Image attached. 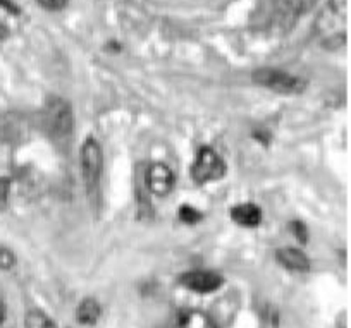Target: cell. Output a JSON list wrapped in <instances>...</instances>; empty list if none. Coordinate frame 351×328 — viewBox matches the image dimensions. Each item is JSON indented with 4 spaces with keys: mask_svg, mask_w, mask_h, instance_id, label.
<instances>
[{
    "mask_svg": "<svg viewBox=\"0 0 351 328\" xmlns=\"http://www.w3.org/2000/svg\"><path fill=\"white\" fill-rule=\"evenodd\" d=\"M26 328H56V323L42 311H29L25 320Z\"/></svg>",
    "mask_w": 351,
    "mask_h": 328,
    "instance_id": "12",
    "label": "cell"
},
{
    "mask_svg": "<svg viewBox=\"0 0 351 328\" xmlns=\"http://www.w3.org/2000/svg\"><path fill=\"white\" fill-rule=\"evenodd\" d=\"M276 258L285 268L293 270V272H306L310 268V260L302 249L295 248H282L278 249Z\"/></svg>",
    "mask_w": 351,
    "mask_h": 328,
    "instance_id": "8",
    "label": "cell"
},
{
    "mask_svg": "<svg viewBox=\"0 0 351 328\" xmlns=\"http://www.w3.org/2000/svg\"><path fill=\"white\" fill-rule=\"evenodd\" d=\"M40 8H43L45 11H62L67 5V0H36Z\"/></svg>",
    "mask_w": 351,
    "mask_h": 328,
    "instance_id": "15",
    "label": "cell"
},
{
    "mask_svg": "<svg viewBox=\"0 0 351 328\" xmlns=\"http://www.w3.org/2000/svg\"><path fill=\"white\" fill-rule=\"evenodd\" d=\"M81 175L88 192H97L100 184V175L104 168V155L99 141L95 138H86L81 147Z\"/></svg>",
    "mask_w": 351,
    "mask_h": 328,
    "instance_id": "4",
    "label": "cell"
},
{
    "mask_svg": "<svg viewBox=\"0 0 351 328\" xmlns=\"http://www.w3.org/2000/svg\"><path fill=\"white\" fill-rule=\"evenodd\" d=\"M226 175V162L217 151L210 147H204L198 150L197 158L191 167V177L198 184H208V182L219 181Z\"/></svg>",
    "mask_w": 351,
    "mask_h": 328,
    "instance_id": "5",
    "label": "cell"
},
{
    "mask_svg": "<svg viewBox=\"0 0 351 328\" xmlns=\"http://www.w3.org/2000/svg\"><path fill=\"white\" fill-rule=\"evenodd\" d=\"M253 81L260 84V86L281 94H298L306 88L305 79L285 73L281 69H272V67H260V69H256L253 73Z\"/></svg>",
    "mask_w": 351,
    "mask_h": 328,
    "instance_id": "3",
    "label": "cell"
},
{
    "mask_svg": "<svg viewBox=\"0 0 351 328\" xmlns=\"http://www.w3.org/2000/svg\"><path fill=\"white\" fill-rule=\"evenodd\" d=\"M222 282H224V279L212 270H191V272L183 273L180 277L181 286L200 294L214 292L222 286Z\"/></svg>",
    "mask_w": 351,
    "mask_h": 328,
    "instance_id": "6",
    "label": "cell"
},
{
    "mask_svg": "<svg viewBox=\"0 0 351 328\" xmlns=\"http://www.w3.org/2000/svg\"><path fill=\"white\" fill-rule=\"evenodd\" d=\"M9 35H11V31H9V28H8V26H5V23L0 21V42L8 38Z\"/></svg>",
    "mask_w": 351,
    "mask_h": 328,
    "instance_id": "19",
    "label": "cell"
},
{
    "mask_svg": "<svg viewBox=\"0 0 351 328\" xmlns=\"http://www.w3.org/2000/svg\"><path fill=\"white\" fill-rule=\"evenodd\" d=\"M315 4L317 0H267L256 12L255 26L271 33H285Z\"/></svg>",
    "mask_w": 351,
    "mask_h": 328,
    "instance_id": "1",
    "label": "cell"
},
{
    "mask_svg": "<svg viewBox=\"0 0 351 328\" xmlns=\"http://www.w3.org/2000/svg\"><path fill=\"white\" fill-rule=\"evenodd\" d=\"M289 229H291V232L296 236V239H298V241L306 242L308 232H306V227H305V224H303V222H300V220L291 222V224H289Z\"/></svg>",
    "mask_w": 351,
    "mask_h": 328,
    "instance_id": "17",
    "label": "cell"
},
{
    "mask_svg": "<svg viewBox=\"0 0 351 328\" xmlns=\"http://www.w3.org/2000/svg\"><path fill=\"white\" fill-rule=\"evenodd\" d=\"M14 263H16L14 255H12L8 248H0V268L9 270L14 266Z\"/></svg>",
    "mask_w": 351,
    "mask_h": 328,
    "instance_id": "16",
    "label": "cell"
},
{
    "mask_svg": "<svg viewBox=\"0 0 351 328\" xmlns=\"http://www.w3.org/2000/svg\"><path fill=\"white\" fill-rule=\"evenodd\" d=\"M0 8L4 9V11H8L9 14H14V16H18L19 12H21V9H19L12 0H0Z\"/></svg>",
    "mask_w": 351,
    "mask_h": 328,
    "instance_id": "18",
    "label": "cell"
},
{
    "mask_svg": "<svg viewBox=\"0 0 351 328\" xmlns=\"http://www.w3.org/2000/svg\"><path fill=\"white\" fill-rule=\"evenodd\" d=\"M43 124L53 138H67L73 133L74 117L71 105L60 97H50L43 107Z\"/></svg>",
    "mask_w": 351,
    "mask_h": 328,
    "instance_id": "2",
    "label": "cell"
},
{
    "mask_svg": "<svg viewBox=\"0 0 351 328\" xmlns=\"http://www.w3.org/2000/svg\"><path fill=\"white\" fill-rule=\"evenodd\" d=\"M4 316H5V310H4V304L0 303V323L4 321Z\"/></svg>",
    "mask_w": 351,
    "mask_h": 328,
    "instance_id": "20",
    "label": "cell"
},
{
    "mask_svg": "<svg viewBox=\"0 0 351 328\" xmlns=\"http://www.w3.org/2000/svg\"><path fill=\"white\" fill-rule=\"evenodd\" d=\"M11 196V181L8 177L0 179V210H4Z\"/></svg>",
    "mask_w": 351,
    "mask_h": 328,
    "instance_id": "14",
    "label": "cell"
},
{
    "mask_svg": "<svg viewBox=\"0 0 351 328\" xmlns=\"http://www.w3.org/2000/svg\"><path fill=\"white\" fill-rule=\"evenodd\" d=\"M231 218L243 227H256L262 222V210L255 203H239L231 210Z\"/></svg>",
    "mask_w": 351,
    "mask_h": 328,
    "instance_id": "9",
    "label": "cell"
},
{
    "mask_svg": "<svg viewBox=\"0 0 351 328\" xmlns=\"http://www.w3.org/2000/svg\"><path fill=\"white\" fill-rule=\"evenodd\" d=\"M178 328H219L217 323L200 310H183L178 314Z\"/></svg>",
    "mask_w": 351,
    "mask_h": 328,
    "instance_id": "10",
    "label": "cell"
},
{
    "mask_svg": "<svg viewBox=\"0 0 351 328\" xmlns=\"http://www.w3.org/2000/svg\"><path fill=\"white\" fill-rule=\"evenodd\" d=\"M180 218L186 222V224H197V222L202 220V213L197 208H193V206L184 205L180 210Z\"/></svg>",
    "mask_w": 351,
    "mask_h": 328,
    "instance_id": "13",
    "label": "cell"
},
{
    "mask_svg": "<svg viewBox=\"0 0 351 328\" xmlns=\"http://www.w3.org/2000/svg\"><path fill=\"white\" fill-rule=\"evenodd\" d=\"M176 175L165 164H152L147 171V186L155 196H165L172 191Z\"/></svg>",
    "mask_w": 351,
    "mask_h": 328,
    "instance_id": "7",
    "label": "cell"
},
{
    "mask_svg": "<svg viewBox=\"0 0 351 328\" xmlns=\"http://www.w3.org/2000/svg\"><path fill=\"white\" fill-rule=\"evenodd\" d=\"M100 314H102V307L95 299H84L76 311V318L81 325H95Z\"/></svg>",
    "mask_w": 351,
    "mask_h": 328,
    "instance_id": "11",
    "label": "cell"
}]
</instances>
